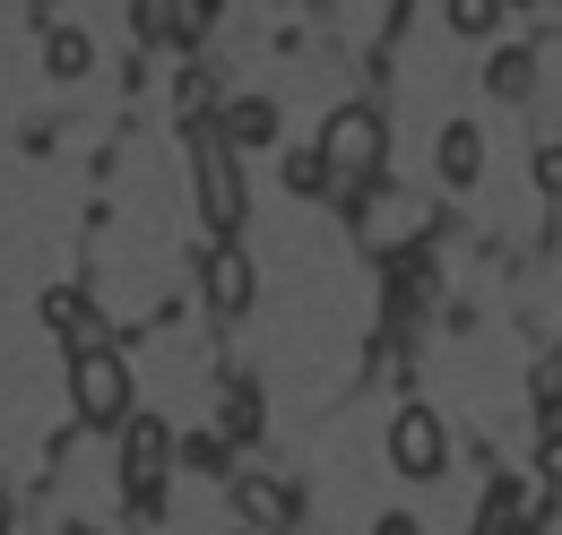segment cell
Wrapping results in <instances>:
<instances>
[{"mask_svg":"<svg viewBox=\"0 0 562 535\" xmlns=\"http://www.w3.org/2000/svg\"><path fill=\"white\" fill-rule=\"evenodd\" d=\"M537 510H546V483H528V475H493L485 510H476V535H528V527H537Z\"/></svg>","mask_w":562,"mask_h":535,"instance_id":"ba28073f","label":"cell"},{"mask_svg":"<svg viewBox=\"0 0 562 535\" xmlns=\"http://www.w3.org/2000/svg\"><path fill=\"white\" fill-rule=\"evenodd\" d=\"M9 527H18V501H9V492H0V535H9Z\"/></svg>","mask_w":562,"mask_h":535,"instance_id":"44dd1931","label":"cell"},{"mask_svg":"<svg viewBox=\"0 0 562 535\" xmlns=\"http://www.w3.org/2000/svg\"><path fill=\"white\" fill-rule=\"evenodd\" d=\"M191 182H200V225H209V242H234V225H243V164H234V138L209 122H191Z\"/></svg>","mask_w":562,"mask_h":535,"instance_id":"7a4b0ae2","label":"cell"},{"mask_svg":"<svg viewBox=\"0 0 562 535\" xmlns=\"http://www.w3.org/2000/svg\"><path fill=\"white\" fill-rule=\"evenodd\" d=\"M131 363L122 345H95V354H70V414L95 423V432H131Z\"/></svg>","mask_w":562,"mask_h":535,"instance_id":"3957f363","label":"cell"},{"mask_svg":"<svg viewBox=\"0 0 562 535\" xmlns=\"http://www.w3.org/2000/svg\"><path fill=\"white\" fill-rule=\"evenodd\" d=\"M182 467H200V475H225V432H191V441H182Z\"/></svg>","mask_w":562,"mask_h":535,"instance_id":"e0dca14e","label":"cell"},{"mask_svg":"<svg viewBox=\"0 0 562 535\" xmlns=\"http://www.w3.org/2000/svg\"><path fill=\"white\" fill-rule=\"evenodd\" d=\"M537 182H546V191H562V138H546V147H537Z\"/></svg>","mask_w":562,"mask_h":535,"instance_id":"d6986e66","label":"cell"},{"mask_svg":"<svg viewBox=\"0 0 562 535\" xmlns=\"http://www.w3.org/2000/svg\"><path fill=\"white\" fill-rule=\"evenodd\" d=\"M485 87H493V95H528V87H537V53H519V44H510V53H493V61H485Z\"/></svg>","mask_w":562,"mask_h":535,"instance_id":"9a60e30c","label":"cell"},{"mask_svg":"<svg viewBox=\"0 0 562 535\" xmlns=\"http://www.w3.org/2000/svg\"><path fill=\"white\" fill-rule=\"evenodd\" d=\"M390 467L416 475V483L450 467V432H441L432 406H398V414H390Z\"/></svg>","mask_w":562,"mask_h":535,"instance_id":"5b68a950","label":"cell"},{"mask_svg":"<svg viewBox=\"0 0 562 535\" xmlns=\"http://www.w3.org/2000/svg\"><path fill=\"white\" fill-rule=\"evenodd\" d=\"M216 432H225V441H251V432H260V398H251V389H225V414H216Z\"/></svg>","mask_w":562,"mask_h":535,"instance_id":"2e32d148","label":"cell"},{"mask_svg":"<svg viewBox=\"0 0 562 535\" xmlns=\"http://www.w3.org/2000/svg\"><path fill=\"white\" fill-rule=\"evenodd\" d=\"M321 156H329V182H338V207H355L372 182H381V156H390V138H381V113L372 104H338L329 113V130H321Z\"/></svg>","mask_w":562,"mask_h":535,"instance_id":"6da1fadb","label":"cell"},{"mask_svg":"<svg viewBox=\"0 0 562 535\" xmlns=\"http://www.w3.org/2000/svg\"><path fill=\"white\" fill-rule=\"evenodd\" d=\"M44 69H53V78H87V69H95V35L53 18V26H44Z\"/></svg>","mask_w":562,"mask_h":535,"instance_id":"7c38bea8","label":"cell"},{"mask_svg":"<svg viewBox=\"0 0 562 535\" xmlns=\"http://www.w3.org/2000/svg\"><path fill=\"white\" fill-rule=\"evenodd\" d=\"M216 130L234 138V147H269V138H278V95H234V104L216 113Z\"/></svg>","mask_w":562,"mask_h":535,"instance_id":"30bf717a","label":"cell"},{"mask_svg":"<svg viewBox=\"0 0 562 535\" xmlns=\"http://www.w3.org/2000/svg\"><path fill=\"white\" fill-rule=\"evenodd\" d=\"M44 320L70 337V354H95V345H113V329L87 311V294H78V285H53V294H44Z\"/></svg>","mask_w":562,"mask_h":535,"instance_id":"9c48e42d","label":"cell"},{"mask_svg":"<svg viewBox=\"0 0 562 535\" xmlns=\"http://www.w3.org/2000/svg\"><path fill=\"white\" fill-rule=\"evenodd\" d=\"M485 173V130L476 122H450L441 130V182H476Z\"/></svg>","mask_w":562,"mask_h":535,"instance_id":"4fadbf2b","label":"cell"},{"mask_svg":"<svg viewBox=\"0 0 562 535\" xmlns=\"http://www.w3.org/2000/svg\"><path fill=\"white\" fill-rule=\"evenodd\" d=\"M450 26H459V35H493V26H502V9H493V0H459V9H450Z\"/></svg>","mask_w":562,"mask_h":535,"instance_id":"ac0fdd59","label":"cell"},{"mask_svg":"<svg viewBox=\"0 0 562 535\" xmlns=\"http://www.w3.org/2000/svg\"><path fill=\"white\" fill-rule=\"evenodd\" d=\"M285 191H294V200H338L329 156H321V147H294V156H285Z\"/></svg>","mask_w":562,"mask_h":535,"instance_id":"5bb4252c","label":"cell"},{"mask_svg":"<svg viewBox=\"0 0 562 535\" xmlns=\"http://www.w3.org/2000/svg\"><path fill=\"white\" fill-rule=\"evenodd\" d=\"M424 225H432V207H424V200H398V191H381L372 216H355V234H363L372 251H390V260H407V251H416Z\"/></svg>","mask_w":562,"mask_h":535,"instance_id":"52a82bcc","label":"cell"},{"mask_svg":"<svg viewBox=\"0 0 562 535\" xmlns=\"http://www.w3.org/2000/svg\"><path fill=\"white\" fill-rule=\"evenodd\" d=\"M381 535H416V519H381Z\"/></svg>","mask_w":562,"mask_h":535,"instance_id":"7402d4cb","label":"cell"},{"mask_svg":"<svg viewBox=\"0 0 562 535\" xmlns=\"http://www.w3.org/2000/svg\"><path fill=\"white\" fill-rule=\"evenodd\" d=\"M251 260H243V242H209L200 251V303H209L216 320H234V311H251Z\"/></svg>","mask_w":562,"mask_h":535,"instance_id":"8992f818","label":"cell"},{"mask_svg":"<svg viewBox=\"0 0 562 535\" xmlns=\"http://www.w3.org/2000/svg\"><path fill=\"white\" fill-rule=\"evenodd\" d=\"M234 501H243V519H251V527H269V535L294 519V492H285L278 475H234Z\"/></svg>","mask_w":562,"mask_h":535,"instance_id":"8fae6325","label":"cell"},{"mask_svg":"<svg viewBox=\"0 0 562 535\" xmlns=\"http://www.w3.org/2000/svg\"><path fill=\"white\" fill-rule=\"evenodd\" d=\"M182 441L165 432V414H131V432H122V483H131V501H139V519L165 510V458H173Z\"/></svg>","mask_w":562,"mask_h":535,"instance_id":"277c9868","label":"cell"},{"mask_svg":"<svg viewBox=\"0 0 562 535\" xmlns=\"http://www.w3.org/2000/svg\"><path fill=\"white\" fill-rule=\"evenodd\" d=\"M546 483H562V423H546Z\"/></svg>","mask_w":562,"mask_h":535,"instance_id":"ffe728a7","label":"cell"}]
</instances>
